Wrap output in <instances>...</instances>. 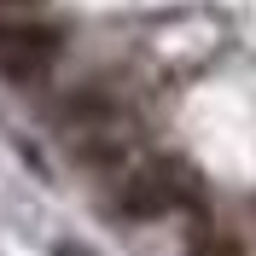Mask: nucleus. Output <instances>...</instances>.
<instances>
[{
  "label": "nucleus",
  "mask_w": 256,
  "mask_h": 256,
  "mask_svg": "<svg viewBox=\"0 0 256 256\" xmlns=\"http://www.w3.org/2000/svg\"><path fill=\"white\" fill-rule=\"evenodd\" d=\"M116 105L111 94H99V88H82V94H70V105H64V122H105Z\"/></svg>",
  "instance_id": "nucleus-5"
},
{
  "label": "nucleus",
  "mask_w": 256,
  "mask_h": 256,
  "mask_svg": "<svg viewBox=\"0 0 256 256\" xmlns=\"http://www.w3.org/2000/svg\"><path fill=\"white\" fill-rule=\"evenodd\" d=\"M116 210H122L128 222L169 216V210H175V186H169V175H163V163H152V169H140V175H128L122 192H116Z\"/></svg>",
  "instance_id": "nucleus-2"
},
{
  "label": "nucleus",
  "mask_w": 256,
  "mask_h": 256,
  "mask_svg": "<svg viewBox=\"0 0 256 256\" xmlns=\"http://www.w3.org/2000/svg\"><path fill=\"white\" fill-rule=\"evenodd\" d=\"M24 6H35V0H0V12H24Z\"/></svg>",
  "instance_id": "nucleus-6"
},
{
  "label": "nucleus",
  "mask_w": 256,
  "mask_h": 256,
  "mask_svg": "<svg viewBox=\"0 0 256 256\" xmlns=\"http://www.w3.org/2000/svg\"><path fill=\"white\" fill-rule=\"evenodd\" d=\"M163 175H169V186H175V210H186L192 222H198V216H204V180L192 175L180 158H163Z\"/></svg>",
  "instance_id": "nucleus-3"
},
{
  "label": "nucleus",
  "mask_w": 256,
  "mask_h": 256,
  "mask_svg": "<svg viewBox=\"0 0 256 256\" xmlns=\"http://www.w3.org/2000/svg\"><path fill=\"white\" fill-rule=\"evenodd\" d=\"M58 47H64V35L52 30V24H41V18H18V12L0 18V76L35 82L52 58H58Z\"/></svg>",
  "instance_id": "nucleus-1"
},
{
  "label": "nucleus",
  "mask_w": 256,
  "mask_h": 256,
  "mask_svg": "<svg viewBox=\"0 0 256 256\" xmlns=\"http://www.w3.org/2000/svg\"><path fill=\"white\" fill-rule=\"evenodd\" d=\"M58 256H88V250H82V244H58Z\"/></svg>",
  "instance_id": "nucleus-7"
},
{
  "label": "nucleus",
  "mask_w": 256,
  "mask_h": 256,
  "mask_svg": "<svg viewBox=\"0 0 256 256\" xmlns=\"http://www.w3.org/2000/svg\"><path fill=\"white\" fill-rule=\"evenodd\" d=\"M186 256H250V250H244L239 233H227V227H222V233H210L204 216H198V222H192V250H186Z\"/></svg>",
  "instance_id": "nucleus-4"
}]
</instances>
